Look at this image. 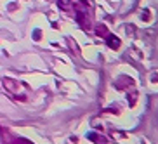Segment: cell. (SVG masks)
Wrapping results in <instances>:
<instances>
[{
    "mask_svg": "<svg viewBox=\"0 0 158 144\" xmlns=\"http://www.w3.org/2000/svg\"><path fill=\"white\" fill-rule=\"evenodd\" d=\"M4 87L9 90L16 99H21V101H26L30 96V87L23 82H16V80H10V78H4Z\"/></svg>",
    "mask_w": 158,
    "mask_h": 144,
    "instance_id": "1",
    "label": "cell"
},
{
    "mask_svg": "<svg viewBox=\"0 0 158 144\" xmlns=\"http://www.w3.org/2000/svg\"><path fill=\"white\" fill-rule=\"evenodd\" d=\"M75 18L78 21V24L84 30H89L90 26V9L85 2H77V7H75Z\"/></svg>",
    "mask_w": 158,
    "mask_h": 144,
    "instance_id": "2",
    "label": "cell"
},
{
    "mask_svg": "<svg viewBox=\"0 0 158 144\" xmlns=\"http://www.w3.org/2000/svg\"><path fill=\"white\" fill-rule=\"evenodd\" d=\"M2 144H33L31 141L10 134L9 130H2Z\"/></svg>",
    "mask_w": 158,
    "mask_h": 144,
    "instance_id": "3",
    "label": "cell"
},
{
    "mask_svg": "<svg viewBox=\"0 0 158 144\" xmlns=\"http://www.w3.org/2000/svg\"><path fill=\"white\" fill-rule=\"evenodd\" d=\"M98 33L106 38L108 45L111 47V49H118V47H120V40H118V38H116L115 35H111V33L108 31V30L104 28V26H99V28H98Z\"/></svg>",
    "mask_w": 158,
    "mask_h": 144,
    "instance_id": "4",
    "label": "cell"
},
{
    "mask_svg": "<svg viewBox=\"0 0 158 144\" xmlns=\"http://www.w3.org/2000/svg\"><path fill=\"white\" fill-rule=\"evenodd\" d=\"M71 4H73V0H57V5H59L63 10H70Z\"/></svg>",
    "mask_w": 158,
    "mask_h": 144,
    "instance_id": "5",
    "label": "cell"
}]
</instances>
